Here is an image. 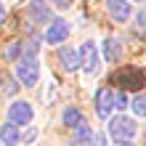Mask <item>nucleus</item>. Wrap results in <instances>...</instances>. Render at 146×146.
<instances>
[{"label":"nucleus","instance_id":"f257e3e1","mask_svg":"<svg viewBox=\"0 0 146 146\" xmlns=\"http://www.w3.org/2000/svg\"><path fill=\"white\" fill-rule=\"evenodd\" d=\"M16 80L24 88H35L40 80V64L35 61V56H21L16 61Z\"/></svg>","mask_w":146,"mask_h":146},{"label":"nucleus","instance_id":"f03ea898","mask_svg":"<svg viewBox=\"0 0 146 146\" xmlns=\"http://www.w3.org/2000/svg\"><path fill=\"white\" fill-rule=\"evenodd\" d=\"M135 133H138V125H135L133 117H125V114L109 117V135H111V138H117V141H130Z\"/></svg>","mask_w":146,"mask_h":146},{"label":"nucleus","instance_id":"7ed1b4c3","mask_svg":"<svg viewBox=\"0 0 146 146\" xmlns=\"http://www.w3.org/2000/svg\"><path fill=\"white\" fill-rule=\"evenodd\" d=\"M98 66H101V50L96 42H82V48H80V69L85 74H96L98 72Z\"/></svg>","mask_w":146,"mask_h":146},{"label":"nucleus","instance_id":"20e7f679","mask_svg":"<svg viewBox=\"0 0 146 146\" xmlns=\"http://www.w3.org/2000/svg\"><path fill=\"white\" fill-rule=\"evenodd\" d=\"M32 117H35V109L27 101H13L8 106V122H13V125H27Z\"/></svg>","mask_w":146,"mask_h":146},{"label":"nucleus","instance_id":"39448f33","mask_svg":"<svg viewBox=\"0 0 146 146\" xmlns=\"http://www.w3.org/2000/svg\"><path fill=\"white\" fill-rule=\"evenodd\" d=\"M114 109H117V104H114V90L101 88V90L96 93V114H98L101 119H109Z\"/></svg>","mask_w":146,"mask_h":146},{"label":"nucleus","instance_id":"423d86ee","mask_svg":"<svg viewBox=\"0 0 146 146\" xmlns=\"http://www.w3.org/2000/svg\"><path fill=\"white\" fill-rule=\"evenodd\" d=\"M69 32H72L69 21L53 19V21H50V27H48V32H45V42H50V45H61V42L69 37Z\"/></svg>","mask_w":146,"mask_h":146},{"label":"nucleus","instance_id":"0eeeda50","mask_svg":"<svg viewBox=\"0 0 146 146\" xmlns=\"http://www.w3.org/2000/svg\"><path fill=\"white\" fill-rule=\"evenodd\" d=\"M27 19L32 24H50L53 16H50V8H48L45 0H32L27 5Z\"/></svg>","mask_w":146,"mask_h":146},{"label":"nucleus","instance_id":"6e6552de","mask_svg":"<svg viewBox=\"0 0 146 146\" xmlns=\"http://www.w3.org/2000/svg\"><path fill=\"white\" fill-rule=\"evenodd\" d=\"M106 11H109V16L114 21L125 24L133 16V3H130V0H106Z\"/></svg>","mask_w":146,"mask_h":146},{"label":"nucleus","instance_id":"1a4fd4ad","mask_svg":"<svg viewBox=\"0 0 146 146\" xmlns=\"http://www.w3.org/2000/svg\"><path fill=\"white\" fill-rule=\"evenodd\" d=\"M98 50H101V58H104V61L114 64V61H119V56H122V42H119L117 37H106Z\"/></svg>","mask_w":146,"mask_h":146},{"label":"nucleus","instance_id":"9d476101","mask_svg":"<svg viewBox=\"0 0 146 146\" xmlns=\"http://www.w3.org/2000/svg\"><path fill=\"white\" fill-rule=\"evenodd\" d=\"M122 88H143V69L141 66H125V72L119 74Z\"/></svg>","mask_w":146,"mask_h":146},{"label":"nucleus","instance_id":"9b49d317","mask_svg":"<svg viewBox=\"0 0 146 146\" xmlns=\"http://www.w3.org/2000/svg\"><path fill=\"white\" fill-rule=\"evenodd\" d=\"M58 61H61V66H64L66 72L80 69V50H74V48H61V50H58Z\"/></svg>","mask_w":146,"mask_h":146},{"label":"nucleus","instance_id":"f8f14e48","mask_svg":"<svg viewBox=\"0 0 146 146\" xmlns=\"http://www.w3.org/2000/svg\"><path fill=\"white\" fill-rule=\"evenodd\" d=\"M0 141H3L5 146H16V143L21 141V130H19V125L5 122L3 127H0Z\"/></svg>","mask_w":146,"mask_h":146},{"label":"nucleus","instance_id":"ddd939ff","mask_svg":"<svg viewBox=\"0 0 146 146\" xmlns=\"http://www.w3.org/2000/svg\"><path fill=\"white\" fill-rule=\"evenodd\" d=\"M61 122H64V127H77V125L82 122V111H80V109H74V106L64 109V114H61Z\"/></svg>","mask_w":146,"mask_h":146},{"label":"nucleus","instance_id":"4468645a","mask_svg":"<svg viewBox=\"0 0 146 146\" xmlns=\"http://www.w3.org/2000/svg\"><path fill=\"white\" fill-rule=\"evenodd\" d=\"M90 138H93V130L85 125V119H82V122L74 127V141H77V143H82V146H88V143H90Z\"/></svg>","mask_w":146,"mask_h":146},{"label":"nucleus","instance_id":"2eb2a0df","mask_svg":"<svg viewBox=\"0 0 146 146\" xmlns=\"http://www.w3.org/2000/svg\"><path fill=\"white\" fill-rule=\"evenodd\" d=\"M130 106H133V114L135 117H146V90L138 93V96L130 101Z\"/></svg>","mask_w":146,"mask_h":146},{"label":"nucleus","instance_id":"dca6fc26","mask_svg":"<svg viewBox=\"0 0 146 146\" xmlns=\"http://www.w3.org/2000/svg\"><path fill=\"white\" fill-rule=\"evenodd\" d=\"M24 56V42H11V45L5 48V58L8 61H16V58Z\"/></svg>","mask_w":146,"mask_h":146},{"label":"nucleus","instance_id":"f3484780","mask_svg":"<svg viewBox=\"0 0 146 146\" xmlns=\"http://www.w3.org/2000/svg\"><path fill=\"white\" fill-rule=\"evenodd\" d=\"M88 146H109V135L106 133H93V138Z\"/></svg>","mask_w":146,"mask_h":146},{"label":"nucleus","instance_id":"a211bd4d","mask_svg":"<svg viewBox=\"0 0 146 146\" xmlns=\"http://www.w3.org/2000/svg\"><path fill=\"white\" fill-rule=\"evenodd\" d=\"M114 104H117V109H125L127 104H130V98H127L125 90H122V93H114Z\"/></svg>","mask_w":146,"mask_h":146},{"label":"nucleus","instance_id":"6ab92c4d","mask_svg":"<svg viewBox=\"0 0 146 146\" xmlns=\"http://www.w3.org/2000/svg\"><path fill=\"white\" fill-rule=\"evenodd\" d=\"M50 5H56L58 11H66V8L74 5V0H50Z\"/></svg>","mask_w":146,"mask_h":146},{"label":"nucleus","instance_id":"aec40b11","mask_svg":"<svg viewBox=\"0 0 146 146\" xmlns=\"http://www.w3.org/2000/svg\"><path fill=\"white\" fill-rule=\"evenodd\" d=\"M135 27H138V29H146V8L135 13Z\"/></svg>","mask_w":146,"mask_h":146},{"label":"nucleus","instance_id":"412c9836","mask_svg":"<svg viewBox=\"0 0 146 146\" xmlns=\"http://www.w3.org/2000/svg\"><path fill=\"white\" fill-rule=\"evenodd\" d=\"M3 85H5V88H3L5 93H16V90H19V88H16V82H13V80H8V77H3Z\"/></svg>","mask_w":146,"mask_h":146},{"label":"nucleus","instance_id":"4be33fe9","mask_svg":"<svg viewBox=\"0 0 146 146\" xmlns=\"http://www.w3.org/2000/svg\"><path fill=\"white\" fill-rule=\"evenodd\" d=\"M35 135H37V133H35V127H29V130H27V133L21 135V141H27V143H32V141H35Z\"/></svg>","mask_w":146,"mask_h":146},{"label":"nucleus","instance_id":"5701e85b","mask_svg":"<svg viewBox=\"0 0 146 146\" xmlns=\"http://www.w3.org/2000/svg\"><path fill=\"white\" fill-rule=\"evenodd\" d=\"M3 19H5V5L0 3V24H3Z\"/></svg>","mask_w":146,"mask_h":146},{"label":"nucleus","instance_id":"b1692460","mask_svg":"<svg viewBox=\"0 0 146 146\" xmlns=\"http://www.w3.org/2000/svg\"><path fill=\"white\" fill-rule=\"evenodd\" d=\"M114 146H133V143H130V141H117Z\"/></svg>","mask_w":146,"mask_h":146},{"label":"nucleus","instance_id":"393cba45","mask_svg":"<svg viewBox=\"0 0 146 146\" xmlns=\"http://www.w3.org/2000/svg\"><path fill=\"white\" fill-rule=\"evenodd\" d=\"M138 3H141V0H138Z\"/></svg>","mask_w":146,"mask_h":146}]
</instances>
